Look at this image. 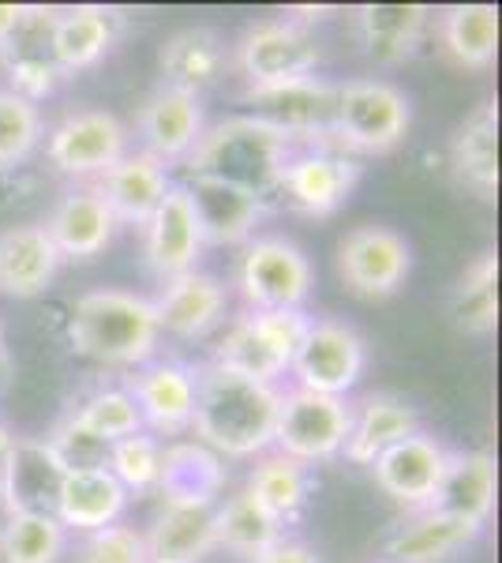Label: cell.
Here are the masks:
<instances>
[{
  "mask_svg": "<svg viewBox=\"0 0 502 563\" xmlns=\"http://www.w3.org/2000/svg\"><path fill=\"white\" fill-rule=\"evenodd\" d=\"M281 390L274 384L210 368L196 376V413L191 429L217 459H255L274 443Z\"/></svg>",
  "mask_w": 502,
  "mask_h": 563,
  "instance_id": "1",
  "label": "cell"
},
{
  "mask_svg": "<svg viewBox=\"0 0 502 563\" xmlns=\"http://www.w3.org/2000/svg\"><path fill=\"white\" fill-rule=\"evenodd\" d=\"M293 154L297 143L259 117H225L203 129L199 143L191 147L188 177H214L263 199L278 192L281 169L289 166Z\"/></svg>",
  "mask_w": 502,
  "mask_h": 563,
  "instance_id": "2",
  "label": "cell"
},
{
  "mask_svg": "<svg viewBox=\"0 0 502 563\" xmlns=\"http://www.w3.org/2000/svg\"><path fill=\"white\" fill-rule=\"evenodd\" d=\"M68 339L76 353L98 365H147L158 350L161 327L147 297L124 289H90L71 305Z\"/></svg>",
  "mask_w": 502,
  "mask_h": 563,
  "instance_id": "3",
  "label": "cell"
},
{
  "mask_svg": "<svg viewBox=\"0 0 502 563\" xmlns=\"http://www.w3.org/2000/svg\"><path fill=\"white\" fill-rule=\"evenodd\" d=\"M312 316L304 308H278V312H248L241 316L214 350V365L230 368L236 376L274 384L293 365V353L304 342Z\"/></svg>",
  "mask_w": 502,
  "mask_h": 563,
  "instance_id": "4",
  "label": "cell"
},
{
  "mask_svg": "<svg viewBox=\"0 0 502 563\" xmlns=\"http://www.w3.org/2000/svg\"><path fill=\"white\" fill-rule=\"evenodd\" d=\"M409 124H413V106L394 84L353 79V84L337 87L334 147L387 154L405 140Z\"/></svg>",
  "mask_w": 502,
  "mask_h": 563,
  "instance_id": "5",
  "label": "cell"
},
{
  "mask_svg": "<svg viewBox=\"0 0 502 563\" xmlns=\"http://www.w3.org/2000/svg\"><path fill=\"white\" fill-rule=\"evenodd\" d=\"M353 424V406L345 398L315 395V390L293 387L281 390L278 424H274V448L278 455H289L304 466L326 462L345 451Z\"/></svg>",
  "mask_w": 502,
  "mask_h": 563,
  "instance_id": "6",
  "label": "cell"
},
{
  "mask_svg": "<svg viewBox=\"0 0 502 563\" xmlns=\"http://www.w3.org/2000/svg\"><path fill=\"white\" fill-rule=\"evenodd\" d=\"M236 286L252 312L304 308L308 294H312V263L293 241L255 238L236 267Z\"/></svg>",
  "mask_w": 502,
  "mask_h": 563,
  "instance_id": "7",
  "label": "cell"
},
{
  "mask_svg": "<svg viewBox=\"0 0 502 563\" xmlns=\"http://www.w3.org/2000/svg\"><path fill=\"white\" fill-rule=\"evenodd\" d=\"M413 249L390 225H356L337 244V278L364 301H387L405 286Z\"/></svg>",
  "mask_w": 502,
  "mask_h": 563,
  "instance_id": "8",
  "label": "cell"
},
{
  "mask_svg": "<svg viewBox=\"0 0 502 563\" xmlns=\"http://www.w3.org/2000/svg\"><path fill=\"white\" fill-rule=\"evenodd\" d=\"M244 98H248V106H252V117L267 121L270 129L286 132L293 143L323 140V147L331 151L337 87L323 84V79H315V76H304V79H289V84H274V87H248Z\"/></svg>",
  "mask_w": 502,
  "mask_h": 563,
  "instance_id": "9",
  "label": "cell"
},
{
  "mask_svg": "<svg viewBox=\"0 0 502 563\" xmlns=\"http://www.w3.org/2000/svg\"><path fill=\"white\" fill-rule=\"evenodd\" d=\"M364 365H368V350H364V339L349 323L312 320L304 342L293 353L289 372L297 376V387L315 390V395L345 398L360 384Z\"/></svg>",
  "mask_w": 502,
  "mask_h": 563,
  "instance_id": "10",
  "label": "cell"
},
{
  "mask_svg": "<svg viewBox=\"0 0 502 563\" xmlns=\"http://www.w3.org/2000/svg\"><path fill=\"white\" fill-rule=\"evenodd\" d=\"M319 65V45L293 20H263L244 31L236 42V68L248 87H274L289 79L312 76Z\"/></svg>",
  "mask_w": 502,
  "mask_h": 563,
  "instance_id": "11",
  "label": "cell"
},
{
  "mask_svg": "<svg viewBox=\"0 0 502 563\" xmlns=\"http://www.w3.org/2000/svg\"><path fill=\"white\" fill-rule=\"evenodd\" d=\"M49 162L68 177H102L127 154V129L105 109H76L49 132Z\"/></svg>",
  "mask_w": 502,
  "mask_h": 563,
  "instance_id": "12",
  "label": "cell"
},
{
  "mask_svg": "<svg viewBox=\"0 0 502 563\" xmlns=\"http://www.w3.org/2000/svg\"><path fill=\"white\" fill-rule=\"evenodd\" d=\"M450 459L454 455L435 435L416 432L394 443L390 451H382V455L371 462V470H376L379 488L394 499V504L413 507V511H427L435 493H439L446 470H450Z\"/></svg>",
  "mask_w": 502,
  "mask_h": 563,
  "instance_id": "13",
  "label": "cell"
},
{
  "mask_svg": "<svg viewBox=\"0 0 502 563\" xmlns=\"http://www.w3.org/2000/svg\"><path fill=\"white\" fill-rule=\"evenodd\" d=\"M53 26H57V8L26 4L12 38L0 45V65L12 79L8 90H15L26 102L49 98L60 84L57 60H53Z\"/></svg>",
  "mask_w": 502,
  "mask_h": 563,
  "instance_id": "14",
  "label": "cell"
},
{
  "mask_svg": "<svg viewBox=\"0 0 502 563\" xmlns=\"http://www.w3.org/2000/svg\"><path fill=\"white\" fill-rule=\"evenodd\" d=\"M356 180H360V166L349 154L319 147L289 158V166L281 169L278 192H286V199L300 214L326 218L353 196Z\"/></svg>",
  "mask_w": 502,
  "mask_h": 563,
  "instance_id": "15",
  "label": "cell"
},
{
  "mask_svg": "<svg viewBox=\"0 0 502 563\" xmlns=\"http://www.w3.org/2000/svg\"><path fill=\"white\" fill-rule=\"evenodd\" d=\"M124 390L132 395L143 424H150L154 432L177 435L191 429V413H196V372L188 365H177V361L140 365Z\"/></svg>",
  "mask_w": 502,
  "mask_h": 563,
  "instance_id": "16",
  "label": "cell"
},
{
  "mask_svg": "<svg viewBox=\"0 0 502 563\" xmlns=\"http://www.w3.org/2000/svg\"><path fill=\"white\" fill-rule=\"evenodd\" d=\"M143 233H147V241H143L147 263L161 282L196 271V260L203 252V230L196 222L185 185H169L166 199L150 214V222L143 225Z\"/></svg>",
  "mask_w": 502,
  "mask_h": 563,
  "instance_id": "17",
  "label": "cell"
},
{
  "mask_svg": "<svg viewBox=\"0 0 502 563\" xmlns=\"http://www.w3.org/2000/svg\"><path fill=\"white\" fill-rule=\"evenodd\" d=\"M64 485V466L45 440H12L0 481V504L8 515H53Z\"/></svg>",
  "mask_w": 502,
  "mask_h": 563,
  "instance_id": "18",
  "label": "cell"
},
{
  "mask_svg": "<svg viewBox=\"0 0 502 563\" xmlns=\"http://www.w3.org/2000/svg\"><path fill=\"white\" fill-rule=\"evenodd\" d=\"M45 233H49L60 260L87 263L109 249V241H113V233H116V218L105 207V199L98 196V188L83 185V188H71V192L53 207L49 222H45Z\"/></svg>",
  "mask_w": 502,
  "mask_h": 563,
  "instance_id": "19",
  "label": "cell"
},
{
  "mask_svg": "<svg viewBox=\"0 0 502 563\" xmlns=\"http://www.w3.org/2000/svg\"><path fill=\"white\" fill-rule=\"evenodd\" d=\"M140 135L147 154H154L161 166L188 158L191 147L199 143V135H203V106H199V95L161 84L140 109Z\"/></svg>",
  "mask_w": 502,
  "mask_h": 563,
  "instance_id": "20",
  "label": "cell"
},
{
  "mask_svg": "<svg viewBox=\"0 0 502 563\" xmlns=\"http://www.w3.org/2000/svg\"><path fill=\"white\" fill-rule=\"evenodd\" d=\"M150 305L161 331L177 334V339H203V334H210L222 323L230 294H225V286L214 275L188 271V275L169 278Z\"/></svg>",
  "mask_w": 502,
  "mask_h": 563,
  "instance_id": "21",
  "label": "cell"
},
{
  "mask_svg": "<svg viewBox=\"0 0 502 563\" xmlns=\"http://www.w3.org/2000/svg\"><path fill=\"white\" fill-rule=\"evenodd\" d=\"M94 188L105 199L109 211H113L116 225H147L150 214L158 211V203L169 192V174L154 154L135 151L124 154L113 169H105L94 180Z\"/></svg>",
  "mask_w": 502,
  "mask_h": 563,
  "instance_id": "22",
  "label": "cell"
},
{
  "mask_svg": "<svg viewBox=\"0 0 502 563\" xmlns=\"http://www.w3.org/2000/svg\"><path fill=\"white\" fill-rule=\"evenodd\" d=\"M185 192L191 199V211H196V222L203 230V244H244L252 238L255 222L263 214V199L244 192L236 185H225V180L214 177H188Z\"/></svg>",
  "mask_w": 502,
  "mask_h": 563,
  "instance_id": "23",
  "label": "cell"
},
{
  "mask_svg": "<svg viewBox=\"0 0 502 563\" xmlns=\"http://www.w3.org/2000/svg\"><path fill=\"white\" fill-rule=\"evenodd\" d=\"M450 169L461 188L491 203L499 196V106L483 102L450 140Z\"/></svg>",
  "mask_w": 502,
  "mask_h": 563,
  "instance_id": "24",
  "label": "cell"
},
{
  "mask_svg": "<svg viewBox=\"0 0 502 563\" xmlns=\"http://www.w3.org/2000/svg\"><path fill=\"white\" fill-rule=\"evenodd\" d=\"M60 271V256L53 249L45 225H12L0 233V294L15 301L42 297Z\"/></svg>",
  "mask_w": 502,
  "mask_h": 563,
  "instance_id": "25",
  "label": "cell"
},
{
  "mask_svg": "<svg viewBox=\"0 0 502 563\" xmlns=\"http://www.w3.org/2000/svg\"><path fill=\"white\" fill-rule=\"evenodd\" d=\"M217 504H161L147 541L150 563H203L217 549Z\"/></svg>",
  "mask_w": 502,
  "mask_h": 563,
  "instance_id": "26",
  "label": "cell"
},
{
  "mask_svg": "<svg viewBox=\"0 0 502 563\" xmlns=\"http://www.w3.org/2000/svg\"><path fill=\"white\" fill-rule=\"evenodd\" d=\"M483 533L480 522H465L454 515H443L435 507L416 511L409 522H401L387 541L390 563H446L461 556L469 544H477Z\"/></svg>",
  "mask_w": 502,
  "mask_h": 563,
  "instance_id": "27",
  "label": "cell"
},
{
  "mask_svg": "<svg viewBox=\"0 0 502 563\" xmlns=\"http://www.w3.org/2000/svg\"><path fill=\"white\" fill-rule=\"evenodd\" d=\"M432 23L427 4H360L356 8V34L376 65H401L420 49L424 31Z\"/></svg>",
  "mask_w": 502,
  "mask_h": 563,
  "instance_id": "28",
  "label": "cell"
},
{
  "mask_svg": "<svg viewBox=\"0 0 502 563\" xmlns=\"http://www.w3.org/2000/svg\"><path fill=\"white\" fill-rule=\"evenodd\" d=\"M495 493H499L495 455L491 451H469V455L450 459V470H446L432 507L443 515H454V519L488 526L491 511H495Z\"/></svg>",
  "mask_w": 502,
  "mask_h": 563,
  "instance_id": "29",
  "label": "cell"
},
{
  "mask_svg": "<svg viewBox=\"0 0 502 563\" xmlns=\"http://www.w3.org/2000/svg\"><path fill=\"white\" fill-rule=\"evenodd\" d=\"M124 507L127 493L109 470H79V474H64L57 511L53 515H57L64 530L94 533L102 526L121 522Z\"/></svg>",
  "mask_w": 502,
  "mask_h": 563,
  "instance_id": "30",
  "label": "cell"
},
{
  "mask_svg": "<svg viewBox=\"0 0 502 563\" xmlns=\"http://www.w3.org/2000/svg\"><path fill=\"white\" fill-rule=\"evenodd\" d=\"M420 432V413L401 398L371 395L353 410L349 440H345V459L356 466H371L382 451H390L405 435Z\"/></svg>",
  "mask_w": 502,
  "mask_h": 563,
  "instance_id": "31",
  "label": "cell"
},
{
  "mask_svg": "<svg viewBox=\"0 0 502 563\" xmlns=\"http://www.w3.org/2000/svg\"><path fill=\"white\" fill-rule=\"evenodd\" d=\"M116 38V15L98 4H76L57 12L53 26V60H57L60 76L83 71L113 49Z\"/></svg>",
  "mask_w": 502,
  "mask_h": 563,
  "instance_id": "32",
  "label": "cell"
},
{
  "mask_svg": "<svg viewBox=\"0 0 502 563\" xmlns=\"http://www.w3.org/2000/svg\"><path fill=\"white\" fill-rule=\"evenodd\" d=\"M158 493L169 504H222L225 466L203 443H169L161 451Z\"/></svg>",
  "mask_w": 502,
  "mask_h": 563,
  "instance_id": "33",
  "label": "cell"
},
{
  "mask_svg": "<svg viewBox=\"0 0 502 563\" xmlns=\"http://www.w3.org/2000/svg\"><path fill=\"white\" fill-rule=\"evenodd\" d=\"M161 84L199 95L210 84H217L225 68V42L210 26H188L177 31L161 45Z\"/></svg>",
  "mask_w": 502,
  "mask_h": 563,
  "instance_id": "34",
  "label": "cell"
},
{
  "mask_svg": "<svg viewBox=\"0 0 502 563\" xmlns=\"http://www.w3.org/2000/svg\"><path fill=\"white\" fill-rule=\"evenodd\" d=\"M439 38L461 68H491L499 57V8L495 4H450L439 15Z\"/></svg>",
  "mask_w": 502,
  "mask_h": 563,
  "instance_id": "35",
  "label": "cell"
},
{
  "mask_svg": "<svg viewBox=\"0 0 502 563\" xmlns=\"http://www.w3.org/2000/svg\"><path fill=\"white\" fill-rule=\"evenodd\" d=\"M312 488H315L312 466H304V462H297L289 455H263L248 474V493L259 499L281 526L293 522L297 515L304 511Z\"/></svg>",
  "mask_w": 502,
  "mask_h": 563,
  "instance_id": "36",
  "label": "cell"
},
{
  "mask_svg": "<svg viewBox=\"0 0 502 563\" xmlns=\"http://www.w3.org/2000/svg\"><path fill=\"white\" fill-rule=\"evenodd\" d=\"M450 320L461 334L483 339L499 323V256L483 252L465 267L450 294Z\"/></svg>",
  "mask_w": 502,
  "mask_h": 563,
  "instance_id": "37",
  "label": "cell"
},
{
  "mask_svg": "<svg viewBox=\"0 0 502 563\" xmlns=\"http://www.w3.org/2000/svg\"><path fill=\"white\" fill-rule=\"evenodd\" d=\"M217 549H230L233 556H259L274 541H281V522L274 519L267 507L255 499L248 488H241L225 504H217Z\"/></svg>",
  "mask_w": 502,
  "mask_h": 563,
  "instance_id": "38",
  "label": "cell"
},
{
  "mask_svg": "<svg viewBox=\"0 0 502 563\" xmlns=\"http://www.w3.org/2000/svg\"><path fill=\"white\" fill-rule=\"evenodd\" d=\"M68 530L57 515H8L0 526V560L4 563H57Z\"/></svg>",
  "mask_w": 502,
  "mask_h": 563,
  "instance_id": "39",
  "label": "cell"
},
{
  "mask_svg": "<svg viewBox=\"0 0 502 563\" xmlns=\"http://www.w3.org/2000/svg\"><path fill=\"white\" fill-rule=\"evenodd\" d=\"M161 443L154 440L147 432H135V435H124V440L109 443V462L105 470L121 481V488L127 496H143L150 488H158V477H161Z\"/></svg>",
  "mask_w": 502,
  "mask_h": 563,
  "instance_id": "40",
  "label": "cell"
},
{
  "mask_svg": "<svg viewBox=\"0 0 502 563\" xmlns=\"http://www.w3.org/2000/svg\"><path fill=\"white\" fill-rule=\"evenodd\" d=\"M42 140L38 106L15 90H0V169H15Z\"/></svg>",
  "mask_w": 502,
  "mask_h": 563,
  "instance_id": "41",
  "label": "cell"
},
{
  "mask_svg": "<svg viewBox=\"0 0 502 563\" xmlns=\"http://www.w3.org/2000/svg\"><path fill=\"white\" fill-rule=\"evenodd\" d=\"M71 413H76L90 432L102 435V440H109V443L143 432V417H140V410H135L132 395H127L124 387L94 390V395L83 398L79 410H71Z\"/></svg>",
  "mask_w": 502,
  "mask_h": 563,
  "instance_id": "42",
  "label": "cell"
},
{
  "mask_svg": "<svg viewBox=\"0 0 502 563\" xmlns=\"http://www.w3.org/2000/svg\"><path fill=\"white\" fill-rule=\"evenodd\" d=\"M45 443H49V451L57 455L64 474H79V470H105V462H109V440L90 432L76 413L64 417L57 429H53V435H45Z\"/></svg>",
  "mask_w": 502,
  "mask_h": 563,
  "instance_id": "43",
  "label": "cell"
},
{
  "mask_svg": "<svg viewBox=\"0 0 502 563\" xmlns=\"http://www.w3.org/2000/svg\"><path fill=\"white\" fill-rule=\"evenodd\" d=\"M79 563H150L147 541L132 526H102V530L87 533V541L79 544Z\"/></svg>",
  "mask_w": 502,
  "mask_h": 563,
  "instance_id": "44",
  "label": "cell"
},
{
  "mask_svg": "<svg viewBox=\"0 0 502 563\" xmlns=\"http://www.w3.org/2000/svg\"><path fill=\"white\" fill-rule=\"evenodd\" d=\"M252 563H319V556L312 544L281 538V541H274L270 549H263L259 556H252Z\"/></svg>",
  "mask_w": 502,
  "mask_h": 563,
  "instance_id": "45",
  "label": "cell"
},
{
  "mask_svg": "<svg viewBox=\"0 0 502 563\" xmlns=\"http://www.w3.org/2000/svg\"><path fill=\"white\" fill-rule=\"evenodd\" d=\"M23 12H26V4H0V45L12 38V31L20 26Z\"/></svg>",
  "mask_w": 502,
  "mask_h": 563,
  "instance_id": "46",
  "label": "cell"
},
{
  "mask_svg": "<svg viewBox=\"0 0 502 563\" xmlns=\"http://www.w3.org/2000/svg\"><path fill=\"white\" fill-rule=\"evenodd\" d=\"M12 376H15L12 353H8V346H4V342H0V395H4V390L12 387Z\"/></svg>",
  "mask_w": 502,
  "mask_h": 563,
  "instance_id": "47",
  "label": "cell"
},
{
  "mask_svg": "<svg viewBox=\"0 0 502 563\" xmlns=\"http://www.w3.org/2000/svg\"><path fill=\"white\" fill-rule=\"evenodd\" d=\"M12 440H15V435L0 424V481H4V462H8V448H12Z\"/></svg>",
  "mask_w": 502,
  "mask_h": 563,
  "instance_id": "48",
  "label": "cell"
},
{
  "mask_svg": "<svg viewBox=\"0 0 502 563\" xmlns=\"http://www.w3.org/2000/svg\"><path fill=\"white\" fill-rule=\"evenodd\" d=\"M326 12L331 8H289V15H297V20H323Z\"/></svg>",
  "mask_w": 502,
  "mask_h": 563,
  "instance_id": "49",
  "label": "cell"
},
{
  "mask_svg": "<svg viewBox=\"0 0 502 563\" xmlns=\"http://www.w3.org/2000/svg\"><path fill=\"white\" fill-rule=\"evenodd\" d=\"M0 342H4V339H0Z\"/></svg>",
  "mask_w": 502,
  "mask_h": 563,
  "instance_id": "50",
  "label": "cell"
}]
</instances>
